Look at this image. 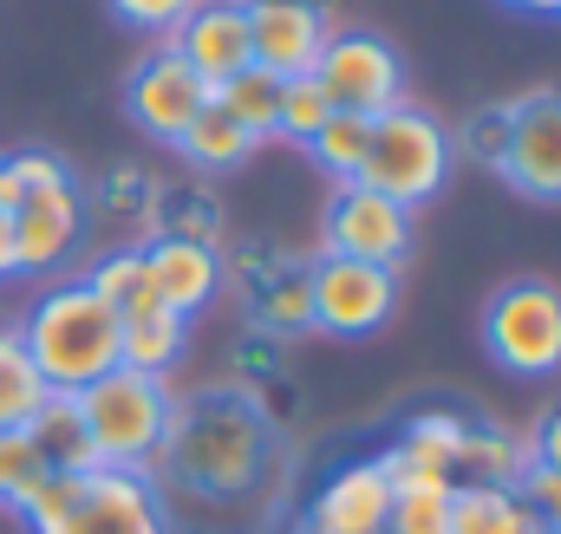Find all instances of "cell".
Wrapping results in <instances>:
<instances>
[{
  "mask_svg": "<svg viewBox=\"0 0 561 534\" xmlns=\"http://www.w3.org/2000/svg\"><path fill=\"white\" fill-rule=\"evenodd\" d=\"M262 463H268L262 410L242 392H203V398L170 410V430H163V450H157L150 476H176L183 489L229 502V496L255 489Z\"/></svg>",
  "mask_w": 561,
  "mask_h": 534,
  "instance_id": "6da1fadb",
  "label": "cell"
},
{
  "mask_svg": "<svg viewBox=\"0 0 561 534\" xmlns=\"http://www.w3.org/2000/svg\"><path fill=\"white\" fill-rule=\"evenodd\" d=\"M20 346H26L33 372L46 379V392L79 398L92 379H105L118 365V313L85 280H72V287H53L26 306Z\"/></svg>",
  "mask_w": 561,
  "mask_h": 534,
  "instance_id": "7a4b0ae2",
  "label": "cell"
},
{
  "mask_svg": "<svg viewBox=\"0 0 561 534\" xmlns=\"http://www.w3.org/2000/svg\"><path fill=\"white\" fill-rule=\"evenodd\" d=\"M170 385L131 372V365H112L105 379H92L79 392V417H85V437L99 450V469H131L150 476L157 469V450H163V430H170Z\"/></svg>",
  "mask_w": 561,
  "mask_h": 534,
  "instance_id": "3957f363",
  "label": "cell"
},
{
  "mask_svg": "<svg viewBox=\"0 0 561 534\" xmlns=\"http://www.w3.org/2000/svg\"><path fill=\"white\" fill-rule=\"evenodd\" d=\"M450 156H457V143L450 131L419 112V105H392L386 118H373V137H366V163H359V189H379L386 202H399V209H419L431 202L437 189H444V176H450Z\"/></svg>",
  "mask_w": 561,
  "mask_h": 534,
  "instance_id": "277c9868",
  "label": "cell"
},
{
  "mask_svg": "<svg viewBox=\"0 0 561 534\" xmlns=\"http://www.w3.org/2000/svg\"><path fill=\"white\" fill-rule=\"evenodd\" d=\"M483 339H490V359L516 379L561 372V287L556 280H510L490 300Z\"/></svg>",
  "mask_w": 561,
  "mask_h": 534,
  "instance_id": "5b68a950",
  "label": "cell"
},
{
  "mask_svg": "<svg viewBox=\"0 0 561 534\" xmlns=\"http://www.w3.org/2000/svg\"><path fill=\"white\" fill-rule=\"evenodd\" d=\"M313 85L327 92L333 112L386 118L392 105H405V59L379 33H327L313 59Z\"/></svg>",
  "mask_w": 561,
  "mask_h": 534,
  "instance_id": "8992f818",
  "label": "cell"
},
{
  "mask_svg": "<svg viewBox=\"0 0 561 534\" xmlns=\"http://www.w3.org/2000/svg\"><path fill=\"white\" fill-rule=\"evenodd\" d=\"M307 293H313V326L320 333L366 339L399 306V267L353 262V255H320V262L307 267Z\"/></svg>",
  "mask_w": 561,
  "mask_h": 534,
  "instance_id": "52a82bcc",
  "label": "cell"
},
{
  "mask_svg": "<svg viewBox=\"0 0 561 534\" xmlns=\"http://www.w3.org/2000/svg\"><path fill=\"white\" fill-rule=\"evenodd\" d=\"M7 229H13L20 274H53V267L72 262V255H79V242H85V189L66 176V183H53V189L13 196Z\"/></svg>",
  "mask_w": 561,
  "mask_h": 534,
  "instance_id": "ba28073f",
  "label": "cell"
},
{
  "mask_svg": "<svg viewBox=\"0 0 561 534\" xmlns=\"http://www.w3.org/2000/svg\"><path fill=\"white\" fill-rule=\"evenodd\" d=\"M503 183L516 196L561 202V85H542L510 105V150H503Z\"/></svg>",
  "mask_w": 561,
  "mask_h": 534,
  "instance_id": "9c48e42d",
  "label": "cell"
},
{
  "mask_svg": "<svg viewBox=\"0 0 561 534\" xmlns=\"http://www.w3.org/2000/svg\"><path fill=\"white\" fill-rule=\"evenodd\" d=\"M327 255L399 267L412 255V209L386 202L379 189L340 183V189H333V209H327Z\"/></svg>",
  "mask_w": 561,
  "mask_h": 534,
  "instance_id": "30bf717a",
  "label": "cell"
},
{
  "mask_svg": "<svg viewBox=\"0 0 561 534\" xmlns=\"http://www.w3.org/2000/svg\"><path fill=\"white\" fill-rule=\"evenodd\" d=\"M163 46H170V53L209 85V98H216L229 79H242V72L255 66V46H249V0H203Z\"/></svg>",
  "mask_w": 561,
  "mask_h": 534,
  "instance_id": "8fae6325",
  "label": "cell"
},
{
  "mask_svg": "<svg viewBox=\"0 0 561 534\" xmlns=\"http://www.w3.org/2000/svg\"><path fill=\"white\" fill-rule=\"evenodd\" d=\"M203 105H209V85H203V79H196L170 46L144 53L138 72L125 79V112H131L150 137H170V143H176Z\"/></svg>",
  "mask_w": 561,
  "mask_h": 534,
  "instance_id": "7c38bea8",
  "label": "cell"
},
{
  "mask_svg": "<svg viewBox=\"0 0 561 534\" xmlns=\"http://www.w3.org/2000/svg\"><path fill=\"white\" fill-rule=\"evenodd\" d=\"M249 46L255 66L287 79H313V59L327 46V13L313 0H249Z\"/></svg>",
  "mask_w": 561,
  "mask_h": 534,
  "instance_id": "4fadbf2b",
  "label": "cell"
},
{
  "mask_svg": "<svg viewBox=\"0 0 561 534\" xmlns=\"http://www.w3.org/2000/svg\"><path fill=\"white\" fill-rule=\"evenodd\" d=\"M386 515H392V483H386L379 456L340 463L307 502V529L313 534H386Z\"/></svg>",
  "mask_w": 561,
  "mask_h": 534,
  "instance_id": "5bb4252c",
  "label": "cell"
},
{
  "mask_svg": "<svg viewBox=\"0 0 561 534\" xmlns=\"http://www.w3.org/2000/svg\"><path fill=\"white\" fill-rule=\"evenodd\" d=\"M66 534H170V522H163V496H157L150 476L92 469Z\"/></svg>",
  "mask_w": 561,
  "mask_h": 534,
  "instance_id": "9a60e30c",
  "label": "cell"
},
{
  "mask_svg": "<svg viewBox=\"0 0 561 534\" xmlns=\"http://www.w3.org/2000/svg\"><path fill=\"white\" fill-rule=\"evenodd\" d=\"M144 267H150V293L157 306H170L176 320H196L216 293H222V255L209 242H183V235H157L144 248Z\"/></svg>",
  "mask_w": 561,
  "mask_h": 534,
  "instance_id": "2e32d148",
  "label": "cell"
},
{
  "mask_svg": "<svg viewBox=\"0 0 561 534\" xmlns=\"http://www.w3.org/2000/svg\"><path fill=\"white\" fill-rule=\"evenodd\" d=\"M26 437H33V450L46 456L53 476H92V469H99V450H92V437H85L79 398H66V392H46V404L26 417Z\"/></svg>",
  "mask_w": 561,
  "mask_h": 534,
  "instance_id": "e0dca14e",
  "label": "cell"
},
{
  "mask_svg": "<svg viewBox=\"0 0 561 534\" xmlns=\"http://www.w3.org/2000/svg\"><path fill=\"white\" fill-rule=\"evenodd\" d=\"M529 443H516L510 430H496V423H470L463 430V443H457V463H450V476L457 483H483V489H516L523 476H529Z\"/></svg>",
  "mask_w": 561,
  "mask_h": 534,
  "instance_id": "ac0fdd59",
  "label": "cell"
},
{
  "mask_svg": "<svg viewBox=\"0 0 561 534\" xmlns=\"http://www.w3.org/2000/svg\"><path fill=\"white\" fill-rule=\"evenodd\" d=\"M183 346H190V320H176L170 306H144L131 320H118V365H131V372L163 379L183 359Z\"/></svg>",
  "mask_w": 561,
  "mask_h": 534,
  "instance_id": "d6986e66",
  "label": "cell"
},
{
  "mask_svg": "<svg viewBox=\"0 0 561 534\" xmlns=\"http://www.w3.org/2000/svg\"><path fill=\"white\" fill-rule=\"evenodd\" d=\"M450 534H536V515L516 489L457 483L450 489Z\"/></svg>",
  "mask_w": 561,
  "mask_h": 534,
  "instance_id": "ffe728a7",
  "label": "cell"
},
{
  "mask_svg": "<svg viewBox=\"0 0 561 534\" xmlns=\"http://www.w3.org/2000/svg\"><path fill=\"white\" fill-rule=\"evenodd\" d=\"M255 320H262V333H307L313 326V293H307V267H287L268 255V280H255Z\"/></svg>",
  "mask_w": 561,
  "mask_h": 534,
  "instance_id": "44dd1931",
  "label": "cell"
},
{
  "mask_svg": "<svg viewBox=\"0 0 561 534\" xmlns=\"http://www.w3.org/2000/svg\"><path fill=\"white\" fill-rule=\"evenodd\" d=\"M176 150H183L196 170H236V163H249L255 137L229 118V105H222V98H209V105L190 118V131L176 137Z\"/></svg>",
  "mask_w": 561,
  "mask_h": 534,
  "instance_id": "7402d4cb",
  "label": "cell"
},
{
  "mask_svg": "<svg viewBox=\"0 0 561 534\" xmlns=\"http://www.w3.org/2000/svg\"><path fill=\"white\" fill-rule=\"evenodd\" d=\"M85 287H92L118 320H131V313H144V306H157V293H150V267H144V248H131V242H118L112 255H99L92 274H85Z\"/></svg>",
  "mask_w": 561,
  "mask_h": 534,
  "instance_id": "603a6c76",
  "label": "cell"
},
{
  "mask_svg": "<svg viewBox=\"0 0 561 534\" xmlns=\"http://www.w3.org/2000/svg\"><path fill=\"white\" fill-rule=\"evenodd\" d=\"M46 404V379L33 372L20 326H0V430H26V417Z\"/></svg>",
  "mask_w": 561,
  "mask_h": 534,
  "instance_id": "cb8c5ba5",
  "label": "cell"
},
{
  "mask_svg": "<svg viewBox=\"0 0 561 534\" xmlns=\"http://www.w3.org/2000/svg\"><path fill=\"white\" fill-rule=\"evenodd\" d=\"M463 430H470V423H463L457 410H419V417L392 437V456H405V463H424V469H444V476H450ZM450 483H457V476H450Z\"/></svg>",
  "mask_w": 561,
  "mask_h": 534,
  "instance_id": "d4e9b609",
  "label": "cell"
},
{
  "mask_svg": "<svg viewBox=\"0 0 561 534\" xmlns=\"http://www.w3.org/2000/svg\"><path fill=\"white\" fill-rule=\"evenodd\" d=\"M216 98L229 105V118L255 137V143H268V137L280 131V79H275V72L249 66V72H242V79H229Z\"/></svg>",
  "mask_w": 561,
  "mask_h": 534,
  "instance_id": "484cf974",
  "label": "cell"
},
{
  "mask_svg": "<svg viewBox=\"0 0 561 534\" xmlns=\"http://www.w3.org/2000/svg\"><path fill=\"white\" fill-rule=\"evenodd\" d=\"M366 137H373V118H359V112H327V125L307 137V150H313V163H320L333 183H353L359 163H366Z\"/></svg>",
  "mask_w": 561,
  "mask_h": 534,
  "instance_id": "4316f807",
  "label": "cell"
},
{
  "mask_svg": "<svg viewBox=\"0 0 561 534\" xmlns=\"http://www.w3.org/2000/svg\"><path fill=\"white\" fill-rule=\"evenodd\" d=\"M46 476H53V469H46V456L33 450V437H26V430H0V502L20 509Z\"/></svg>",
  "mask_w": 561,
  "mask_h": 534,
  "instance_id": "83f0119b",
  "label": "cell"
},
{
  "mask_svg": "<svg viewBox=\"0 0 561 534\" xmlns=\"http://www.w3.org/2000/svg\"><path fill=\"white\" fill-rule=\"evenodd\" d=\"M450 489H399L392 515H386V534H450Z\"/></svg>",
  "mask_w": 561,
  "mask_h": 534,
  "instance_id": "f1b7e54d",
  "label": "cell"
},
{
  "mask_svg": "<svg viewBox=\"0 0 561 534\" xmlns=\"http://www.w3.org/2000/svg\"><path fill=\"white\" fill-rule=\"evenodd\" d=\"M79 496H85V476H46V483L20 502V515H26V529L33 534H66L72 509H79Z\"/></svg>",
  "mask_w": 561,
  "mask_h": 534,
  "instance_id": "f546056e",
  "label": "cell"
},
{
  "mask_svg": "<svg viewBox=\"0 0 561 534\" xmlns=\"http://www.w3.org/2000/svg\"><path fill=\"white\" fill-rule=\"evenodd\" d=\"M327 112H333V105H327V92H320L313 79H287V85H280V131L275 137L307 143V137L327 125Z\"/></svg>",
  "mask_w": 561,
  "mask_h": 534,
  "instance_id": "4dcf8cb0",
  "label": "cell"
},
{
  "mask_svg": "<svg viewBox=\"0 0 561 534\" xmlns=\"http://www.w3.org/2000/svg\"><path fill=\"white\" fill-rule=\"evenodd\" d=\"M450 143H463L477 163L503 170V150H510V105H483V112H470V125L450 137Z\"/></svg>",
  "mask_w": 561,
  "mask_h": 534,
  "instance_id": "1f68e13d",
  "label": "cell"
},
{
  "mask_svg": "<svg viewBox=\"0 0 561 534\" xmlns=\"http://www.w3.org/2000/svg\"><path fill=\"white\" fill-rule=\"evenodd\" d=\"M0 170H7V209H13V196L53 189V183H66V176H72L53 150H20V156H0Z\"/></svg>",
  "mask_w": 561,
  "mask_h": 534,
  "instance_id": "d6a6232c",
  "label": "cell"
},
{
  "mask_svg": "<svg viewBox=\"0 0 561 534\" xmlns=\"http://www.w3.org/2000/svg\"><path fill=\"white\" fill-rule=\"evenodd\" d=\"M196 7H203V0H112V13H118L125 26H138V33H163V39H170Z\"/></svg>",
  "mask_w": 561,
  "mask_h": 534,
  "instance_id": "836d02e7",
  "label": "cell"
},
{
  "mask_svg": "<svg viewBox=\"0 0 561 534\" xmlns=\"http://www.w3.org/2000/svg\"><path fill=\"white\" fill-rule=\"evenodd\" d=\"M516 496L529 502L536 529H561V469H542V463H529V476L516 483Z\"/></svg>",
  "mask_w": 561,
  "mask_h": 534,
  "instance_id": "e575fe53",
  "label": "cell"
},
{
  "mask_svg": "<svg viewBox=\"0 0 561 534\" xmlns=\"http://www.w3.org/2000/svg\"><path fill=\"white\" fill-rule=\"evenodd\" d=\"M529 456H536L542 469H561V410H549V417L536 423V437H529Z\"/></svg>",
  "mask_w": 561,
  "mask_h": 534,
  "instance_id": "d590c367",
  "label": "cell"
},
{
  "mask_svg": "<svg viewBox=\"0 0 561 534\" xmlns=\"http://www.w3.org/2000/svg\"><path fill=\"white\" fill-rule=\"evenodd\" d=\"M13 274H20V255H13V229L0 216V280H13Z\"/></svg>",
  "mask_w": 561,
  "mask_h": 534,
  "instance_id": "8d00e7d4",
  "label": "cell"
},
{
  "mask_svg": "<svg viewBox=\"0 0 561 534\" xmlns=\"http://www.w3.org/2000/svg\"><path fill=\"white\" fill-rule=\"evenodd\" d=\"M503 7H516V13H556V0H503Z\"/></svg>",
  "mask_w": 561,
  "mask_h": 534,
  "instance_id": "74e56055",
  "label": "cell"
},
{
  "mask_svg": "<svg viewBox=\"0 0 561 534\" xmlns=\"http://www.w3.org/2000/svg\"><path fill=\"white\" fill-rule=\"evenodd\" d=\"M0 216H7V170H0Z\"/></svg>",
  "mask_w": 561,
  "mask_h": 534,
  "instance_id": "f35d334b",
  "label": "cell"
},
{
  "mask_svg": "<svg viewBox=\"0 0 561 534\" xmlns=\"http://www.w3.org/2000/svg\"><path fill=\"white\" fill-rule=\"evenodd\" d=\"M294 534H313V529H307V522H300V529H294Z\"/></svg>",
  "mask_w": 561,
  "mask_h": 534,
  "instance_id": "ab89813d",
  "label": "cell"
},
{
  "mask_svg": "<svg viewBox=\"0 0 561 534\" xmlns=\"http://www.w3.org/2000/svg\"><path fill=\"white\" fill-rule=\"evenodd\" d=\"M536 534H561V529H536Z\"/></svg>",
  "mask_w": 561,
  "mask_h": 534,
  "instance_id": "60d3db41",
  "label": "cell"
},
{
  "mask_svg": "<svg viewBox=\"0 0 561 534\" xmlns=\"http://www.w3.org/2000/svg\"><path fill=\"white\" fill-rule=\"evenodd\" d=\"M556 13H561V0H556Z\"/></svg>",
  "mask_w": 561,
  "mask_h": 534,
  "instance_id": "b9f144b4",
  "label": "cell"
}]
</instances>
